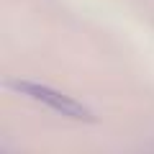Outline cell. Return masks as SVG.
I'll return each mask as SVG.
<instances>
[{
  "instance_id": "1",
  "label": "cell",
  "mask_w": 154,
  "mask_h": 154,
  "mask_svg": "<svg viewBox=\"0 0 154 154\" xmlns=\"http://www.w3.org/2000/svg\"><path fill=\"white\" fill-rule=\"evenodd\" d=\"M11 88L18 90V93H23V95H28V98H33L36 103L51 108L54 113L64 116V118L95 121L93 110L85 103H80L77 98H72V95H67V93H59V90L49 88V85H38V82H31V80H11Z\"/></svg>"
}]
</instances>
